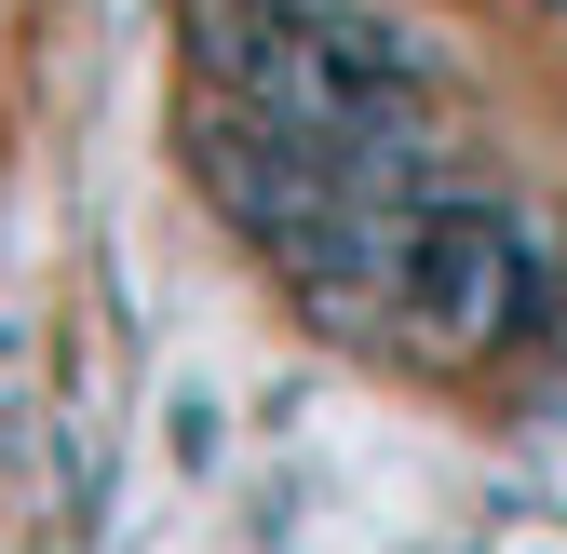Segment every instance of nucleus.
I'll return each mask as SVG.
<instances>
[{"mask_svg": "<svg viewBox=\"0 0 567 554\" xmlns=\"http://www.w3.org/2000/svg\"><path fill=\"white\" fill-rule=\"evenodd\" d=\"M365 311L392 338H419V352H501V338L540 325V257H527V230L486 189H460V203L392 217V257H379Z\"/></svg>", "mask_w": 567, "mask_h": 554, "instance_id": "2", "label": "nucleus"}, {"mask_svg": "<svg viewBox=\"0 0 567 554\" xmlns=\"http://www.w3.org/2000/svg\"><path fill=\"white\" fill-rule=\"evenodd\" d=\"M203 82L230 109H270L324 135V150H365V135H419L433 122V68H419L405 28L351 14V0H203L189 14Z\"/></svg>", "mask_w": 567, "mask_h": 554, "instance_id": "1", "label": "nucleus"}]
</instances>
